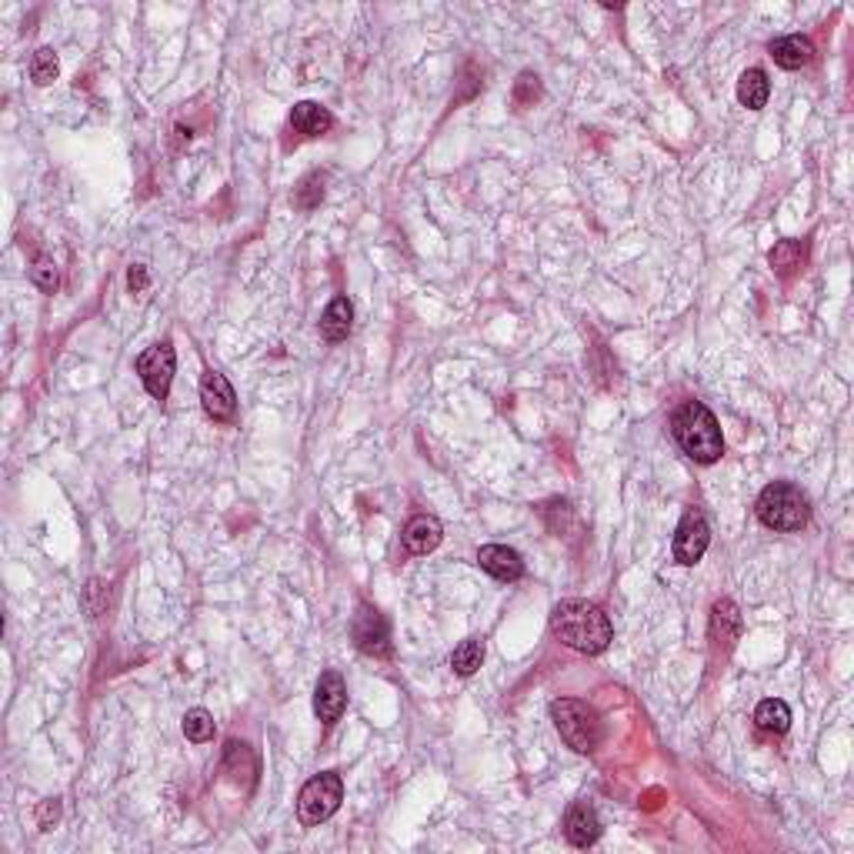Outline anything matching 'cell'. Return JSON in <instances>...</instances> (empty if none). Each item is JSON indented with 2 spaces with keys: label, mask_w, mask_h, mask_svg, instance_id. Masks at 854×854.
<instances>
[{
  "label": "cell",
  "mask_w": 854,
  "mask_h": 854,
  "mask_svg": "<svg viewBox=\"0 0 854 854\" xmlns=\"http://www.w3.org/2000/svg\"><path fill=\"white\" fill-rule=\"evenodd\" d=\"M551 631L561 644L578 654H601L614 641L611 618L594 601L568 598L551 611Z\"/></svg>",
  "instance_id": "obj_1"
},
{
  "label": "cell",
  "mask_w": 854,
  "mask_h": 854,
  "mask_svg": "<svg viewBox=\"0 0 854 854\" xmlns=\"http://www.w3.org/2000/svg\"><path fill=\"white\" fill-rule=\"evenodd\" d=\"M671 434L678 448L688 454L694 464H714L724 454V438L718 417H714L701 401H684L671 414Z\"/></svg>",
  "instance_id": "obj_2"
},
{
  "label": "cell",
  "mask_w": 854,
  "mask_h": 854,
  "mask_svg": "<svg viewBox=\"0 0 854 854\" xmlns=\"http://www.w3.org/2000/svg\"><path fill=\"white\" fill-rule=\"evenodd\" d=\"M754 514H758V521L764 524V528L781 531V534H794L808 524L811 504H808V498H804L801 488H794V484H788V481H774L758 494V501H754Z\"/></svg>",
  "instance_id": "obj_3"
},
{
  "label": "cell",
  "mask_w": 854,
  "mask_h": 854,
  "mask_svg": "<svg viewBox=\"0 0 854 854\" xmlns=\"http://www.w3.org/2000/svg\"><path fill=\"white\" fill-rule=\"evenodd\" d=\"M551 721L564 738V744L574 748L578 754L598 751V744L604 741V721H601V714L594 711V704H588V701H578V698L554 701L551 704Z\"/></svg>",
  "instance_id": "obj_4"
},
{
  "label": "cell",
  "mask_w": 854,
  "mask_h": 854,
  "mask_svg": "<svg viewBox=\"0 0 854 854\" xmlns=\"http://www.w3.org/2000/svg\"><path fill=\"white\" fill-rule=\"evenodd\" d=\"M344 801V781L337 771H324L311 778L297 794V818H301L304 828H317L327 818H334L337 808Z\"/></svg>",
  "instance_id": "obj_5"
},
{
  "label": "cell",
  "mask_w": 854,
  "mask_h": 854,
  "mask_svg": "<svg viewBox=\"0 0 854 854\" xmlns=\"http://www.w3.org/2000/svg\"><path fill=\"white\" fill-rule=\"evenodd\" d=\"M174 367H177V357H174L171 341H157L137 357V377H141V384L147 387V394H151L154 401H167L171 381H174Z\"/></svg>",
  "instance_id": "obj_6"
},
{
  "label": "cell",
  "mask_w": 854,
  "mask_h": 854,
  "mask_svg": "<svg viewBox=\"0 0 854 854\" xmlns=\"http://www.w3.org/2000/svg\"><path fill=\"white\" fill-rule=\"evenodd\" d=\"M351 638L357 651L367 654V658H391V628H387L384 614L371 608V604L357 608L351 621Z\"/></svg>",
  "instance_id": "obj_7"
},
{
  "label": "cell",
  "mask_w": 854,
  "mask_h": 854,
  "mask_svg": "<svg viewBox=\"0 0 854 854\" xmlns=\"http://www.w3.org/2000/svg\"><path fill=\"white\" fill-rule=\"evenodd\" d=\"M708 544H711L708 521H704V514L698 508H691L681 518L678 531H674V561L684 564V568H691V564H698L704 558Z\"/></svg>",
  "instance_id": "obj_8"
},
{
  "label": "cell",
  "mask_w": 854,
  "mask_h": 854,
  "mask_svg": "<svg viewBox=\"0 0 854 854\" xmlns=\"http://www.w3.org/2000/svg\"><path fill=\"white\" fill-rule=\"evenodd\" d=\"M201 404L217 424H231L237 417V394L221 371H207L201 377Z\"/></svg>",
  "instance_id": "obj_9"
},
{
  "label": "cell",
  "mask_w": 854,
  "mask_h": 854,
  "mask_svg": "<svg viewBox=\"0 0 854 854\" xmlns=\"http://www.w3.org/2000/svg\"><path fill=\"white\" fill-rule=\"evenodd\" d=\"M741 628H744V621H741L738 604L728 601V598L714 601V608H711V624H708L711 648H714V651H721V654H728V651L734 648V641L741 638Z\"/></svg>",
  "instance_id": "obj_10"
},
{
  "label": "cell",
  "mask_w": 854,
  "mask_h": 854,
  "mask_svg": "<svg viewBox=\"0 0 854 854\" xmlns=\"http://www.w3.org/2000/svg\"><path fill=\"white\" fill-rule=\"evenodd\" d=\"M347 711V684L337 671H324L314 688V714L324 724H337Z\"/></svg>",
  "instance_id": "obj_11"
},
{
  "label": "cell",
  "mask_w": 854,
  "mask_h": 854,
  "mask_svg": "<svg viewBox=\"0 0 854 854\" xmlns=\"http://www.w3.org/2000/svg\"><path fill=\"white\" fill-rule=\"evenodd\" d=\"M478 564L481 571H488L494 581H521L524 578V558L508 544H484L478 551Z\"/></svg>",
  "instance_id": "obj_12"
},
{
  "label": "cell",
  "mask_w": 854,
  "mask_h": 854,
  "mask_svg": "<svg viewBox=\"0 0 854 854\" xmlns=\"http://www.w3.org/2000/svg\"><path fill=\"white\" fill-rule=\"evenodd\" d=\"M564 838H568L574 848H591V844L601 838V818L588 801L571 804L568 814H564Z\"/></svg>",
  "instance_id": "obj_13"
},
{
  "label": "cell",
  "mask_w": 854,
  "mask_h": 854,
  "mask_svg": "<svg viewBox=\"0 0 854 854\" xmlns=\"http://www.w3.org/2000/svg\"><path fill=\"white\" fill-rule=\"evenodd\" d=\"M404 551L414 554V558H424V554H431L438 544L444 541V528L438 518H431V514H417V518H411L404 524Z\"/></svg>",
  "instance_id": "obj_14"
},
{
  "label": "cell",
  "mask_w": 854,
  "mask_h": 854,
  "mask_svg": "<svg viewBox=\"0 0 854 854\" xmlns=\"http://www.w3.org/2000/svg\"><path fill=\"white\" fill-rule=\"evenodd\" d=\"M291 127L301 137H321L334 127V117L324 104L301 101V104H294V111H291Z\"/></svg>",
  "instance_id": "obj_15"
},
{
  "label": "cell",
  "mask_w": 854,
  "mask_h": 854,
  "mask_svg": "<svg viewBox=\"0 0 854 854\" xmlns=\"http://www.w3.org/2000/svg\"><path fill=\"white\" fill-rule=\"evenodd\" d=\"M771 57H774V64L784 67V71H798V67L811 64L814 44L801 34L778 37V41H771Z\"/></svg>",
  "instance_id": "obj_16"
},
{
  "label": "cell",
  "mask_w": 854,
  "mask_h": 854,
  "mask_svg": "<svg viewBox=\"0 0 854 854\" xmlns=\"http://www.w3.org/2000/svg\"><path fill=\"white\" fill-rule=\"evenodd\" d=\"M351 327H354V304L347 301V297H334V301L327 304V311L321 314V337L337 344L351 334Z\"/></svg>",
  "instance_id": "obj_17"
},
{
  "label": "cell",
  "mask_w": 854,
  "mask_h": 854,
  "mask_svg": "<svg viewBox=\"0 0 854 854\" xmlns=\"http://www.w3.org/2000/svg\"><path fill=\"white\" fill-rule=\"evenodd\" d=\"M224 771L231 774L234 781H241V774H244V788H251V784H254V774H257V758H254L251 744H244V741H227V748H224Z\"/></svg>",
  "instance_id": "obj_18"
},
{
  "label": "cell",
  "mask_w": 854,
  "mask_h": 854,
  "mask_svg": "<svg viewBox=\"0 0 854 854\" xmlns=\"http://www.w3.org/2000/svg\"><path fill=\"white\" fill-rule=\"evenodd\" d=\"M768 94H771V84H768V74H764L761 67H751V71L741 74V81H738L741 107H748V111H761V107L768 104Z\"/></svg>",
  "instance_id": "obj_19"
},
{
  "label": "cell",
  "mask_w": 854,
  "mask_h": 854,
  "mask_svg": "<svg viewBox=\"0 0 854 854\" xmlns=\"http://www.w3.org/2000/svg\"><path fill=\"white\" fill-rule=\"evenodd\" d=\"M804 261H808V247L801 241H781V244H774L768 254V264L774 267V274H781V277L798 274Z\"/></svg>",
  "instance_id": "obj_20"
},
{
  "label": "cell",
  "mask_w": 854,
  "mask_h": 854,
  "mask_svg": "<svg viewBox=\"0 0 854 854\" xmlns=\"http://www.w3.org/2000/svg\"><path fill=\"white\" fill-rule=\"evenodd\" d=\"M754 724L768 734H784L791 728V708L781 698H764L758 708H754Z\"/></svg>",
  "instance_id": "obj_21"
},
{
  "label": "cell",
  "mask_w": 854,
  "mask_h": 854,
  "mask_svg": "<svg viewBox=\"0 0 854 854\" xmlns=\"http://www.w3.org/2000/svg\"><path fill=\"white\" fill-rule=\"evenodd\" d=\"M481 661H484V641L481 638L461 641L451 654V668L458 671L461 678H471V674L481 668Z\"/></svg>",
  "instance_id": "obj_22"
},
{
  "label": "cell",
  "mask_w": 854,
  "mask_h": 854,
  "mask_svg": "<svg viewBox=\"0 0 854 854\" xmlns=\"http://www.w3.org/2000/svg\"><path fill=\"white\" fill-rule=\"evenodd\" d=\"M214 731H217L214 714L207 711V708H194V711L184 714V738H187V741L204 744V741L214 738Z\"/></svg>",
  "instance_id": "obj_23"
},
{
  "label": "cell",
  "mask_w": 854,
  "mask_h": 854,
  "mask_svg": "<svg viewBox=\"0 0 854 854\" xmlns=\"http://www.w3.org/2000/svg\"><path fill=\"white\" fill-rule=\"evenodd\" d=\"M57 74H61V64H57V54L51 51V47H41L34 57H31V81L37 87H47L57 81Z\"/></svg>",
  "instance_id": "obj_24"
},
{
  "label": "cell",
  "mask_w": 854,
  "mask_h": 854,
  "mask_svg": "<svg viewBox=\"0 0 854 854\" xmlns=\"http://www.w3.org/2000/svg\"><path fill=\"white\" fill-rule=\"evenodd\" d=\"M324 197V177L321 174H307L301 184L294 187V204L301 207V211H314L317 204H321Z\"/></svg>",
  "instance_id": "obj_25"
},
{
  "label": "cell",
  "mask_w": 854,
  "mask_h": 854,
  "mask_svg": "<svg viewBox=\"0 0 854 854\" xmlns=\"http://www.w3.org/2000/svg\"><path fill=\"white\" fill-rule=\"evenodd\" d=\"M541 97V84H538V74L524 71L518 77V84H514V104L518 107H531L534 101Z\"/></svg>",
  "instance_id": "obj_26"
},
{
  "label": "cell",
  "mask_w": 854,
  "mask_h": 854,
  "mask_svg": "<svg viewBox=\"0 0 854 854\" xmlns=\"http://www.w3.org/2000/svg\"><path fill=\"white\" fill-rule=\"evenodd\" d=\"M31 281L41 287V291H47V294L54 291V287H57V267H54L51 257H37L34 267H31Z\"/></svg>",
  "instance_id": "obj_27"
},
{
  "label": "cell",
  "mask_w": 854,
  "mask_h": 854,
  "mask_svg": "<svg viewBox=\"0 0 854 854\" xmlns=\"http://www.w3.org/2000/svg\"><path fill=\"white\" fill-rule=\"evenodd\" d=\"M147 267H141V264H131V271H127V287H131V294H141V291H147Z\"/></svg>",
  "instance_id": "obj_28"
},
{
  "label": "cell",
  "mask_w": 854,
  "mask_h": 854,
  "mask_svg": "<svg viewBox=\"0 0 854 854\" xmlns=\"http://www.w3.org/2000/svg\"><path fill=\"white\" fill-rule=\"evenodd\" d=\"M51 814H57V801H47V804H44V811H41V828H47Z\"/></svg>",
  "instance_id": "obj_29"
}]
</instances>
